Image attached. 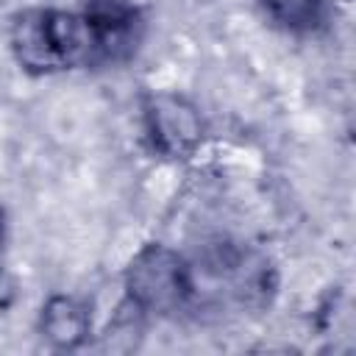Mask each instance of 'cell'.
<instances>
[{
    "mask_svg": "<svg viewBox=\"0 0 356 356\" xmlns=\"http://www.w3.org/2000/svg\"><path fill=\"white\" fill-rule=\"evenodd\" d=\"M145 28V11L131 0H86L81 11H19L11 19L8 44L22 72L56 75L131 61Z\"/></svg>",
    "mask_w": 356,
    "mask_h": 356,
    "instance_id": "cell-1",
    "label": "cell"
},
{
    "mask_svg": "<svg viewBox=\"0 0 356 356\" xmlns=\"http://www.w3.org/2000/svg\"><path fill=\"white\" fill-rule=\"evenodd\" d=\"M128 306L134 312L170 317L184 312L195 298V278L189 264L167 245H145L125 270Z\"/></svg>",
    "mask_w": 356,
    "mask_h": 356,
    "instance_id": "cell-2",
    "label": "cell"
},
{
    "mask_svg": "<svg viewBox=\"0 0 356 356\" xmlns=\"http://www.w3.org/2000/svg\"><path fill=\"white\" fill-rule=\"evenodd\" d=\"M145 136L153 153L164 159H189L203 142L200 111L181 95L153 92L142 106Z\"/></svg>",
    "mask_w": 356,
    "mask_h": 356,
    "instance_id": "cell-3",
    "label": "cell"
},
{
    "mask_svg": "<svg viewBox=\"0 0 356 356\" xmlns=\"http://www.w3.org/2000/svg\"><path fill=\"white\" fill-rule=\"evenodd\" d=\"M89 309L70 298V295H53L44 306H42V317H39V331L42 337L58 348V350H75L86 342L89 337Z\"/></svg>",
    "mask_w": 356,
    "mask_h": 356,
    "instance_id": "cell-4",
    "label": "cell"
},
{
    "mask_svg": "<svg viewBox=\"0 0 356 356\" xmlns=\"http://www.w3.org/2000/svg\"><path fill=\"white\" fill-rule=\"evenodd\" d=\"M261 6L289 33H314L325 25V0H261Z\"/></svg>",
    "mask_w": 356,
    "mask_h": 356,
    "instance_id": "cell-5",
    "label": "cell"
},
{
    "mask_svg": "<svg viewBox=\"0 0 356 356\" xmlns=\"http://www.w3.org/2000/svg\"><path fill=\"white\" fill-rule=\"evenodd\" d=\"M3 242H6V211L0 209V250H3Z\"/></svg>",
    "mask_w": 356,
    "mask_h": 356,
    "instance_id": "cell-6",
    "label": "cell"
}]
</instances>
